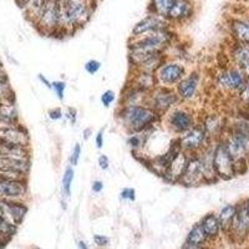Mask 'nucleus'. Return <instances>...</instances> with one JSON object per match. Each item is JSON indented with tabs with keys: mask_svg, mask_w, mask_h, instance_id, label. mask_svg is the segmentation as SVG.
<instances>
[{
	"mask_svg": "<svg viewBox=\"0 0 249 249\" xmlns=\"http://www.w3.org/2000/svg\"><path fill=\"white\" fill-rule=\"evenodd\" d=\"M244 3H246V4H247V5H248V6H249V0H244Z\"/></svg>",
	"mask_w": 249,
	"mask_h": 249,
	"instance_id": "4d7b16f0",
	"label": "nucleus"
},
{
	"mask_svg": "<svg viewBox=\"0 0 249 249\" xmlns=\"http://www.w3.org/2000/svg\"><path fill=\"white\" fill-rule=\"evenodd\" d=\"M93 242L96 243V246L99 247H106L108 246V243H110V239H108V237H106V235H102V234H95L93 235Z\"/></svg>",
	"mask_w": 249,
	"mask_h": 249,
	"instance_id": "c03bdc74",
	"label": "nucleus"
},
{
	"mask_svg": "<svg viewBox=\"0 0 249 249\" xmlns=\"http://www.w3.org/2000/svg\"><path fill=\"white\" fill-rule=\"evenodd\" d=\"M37 30L43 35H54L60 25V1L59 0H45L43 12L37 23Z\"/></svg>",
	"mask_w": 249,
	"mask_h": 249,
	"instance_id": "9b49d317",
	"label": "nucleus"
},
{
	"mask_svg": "<svg viewBox=\"0 0 249 249\" xmlns=\"http://www.w3.org/2000/svg\"><path fill=\"white\" fill-rule=\"evenodd\" d=\"M60 25L55 34L61 33L64 36L74 34L89 23L95 5L88 0H59ZM54 34V35H55Z\"/></svg>",
	"mask_w": 249,
	"mask_h": 249,
	"instance_id": "f257e3e1",
	"label": "nucleus"
},
{
	"mask_svg": "<svg viewBox=\"0 0 249 249\" xmlns=\"http://www.w3.org/2000/svg\"><path fill=\"white\" fill-rule=\"evenodd\" d=\"M195 15V5L192 0H176L168 13L167 20L171 25L183 24L191 20Z\"/></svg>",
	"mask_w": 249,
	"mask_h": 249,
	"instance_id": "f3484780",
	"label": "nucleus"
},
{
	"mask_svg": "<svg viewBox=\"0 0 249 249\" xmlns=\"http://www.w3.org/2000/svg\"><path fill=\"white\" fill-rule=\"evenodd\" d=\"M146 96H147V93L139 90L137 88L131 85V84H127V86H124V92H122L121 95V102H120V106L144 105Z\"/></svg>",
	"mask_w": 249,
	"mask_h": 249,
	"instance_id": "5701e85b",
	"label": "nucleus"
},
{
	"mask_svg": "<svg viewBox=\"0 0 249 249\" xmlns=\"http://www.w3.org/2000/svg\"><path fill=\"white\" fill-rule=\"evenodd\" d=\"M131 72H132V75H131L130 80H128V84L137 88L139 90L143 91V92L148 93L156 86H159L155 74L144 72V71H131Z\"/></svg>",
	"mask_w": 249,
	"mask_h": 249,
	"instance_id": "4be33fe9",
	"label": "nucleus"
},
{
	"mask_svg": "<svg viewBox=\"0 0 249 249\" xmlns=\"http://www.w3.org/2000/svg\"><path fill=\"white\" fill-rule=\"evenodd\" d=\"M179 104L181 101H179L175 89L164 88V86H156L152 91L147 93L146 100H144V105L150 106L162 119Z\"/></svg>",
	"mask_w": 249,
	"mask_h": 249,
	"instance_id": "20e7f679",
	"label": "nucleus"
},
{
	"mask_svg": "<svg viewBox=\"0 0 249 249\" xmlns=\"http://www.w3.org/2000/svg\"><path fill=\"white\" fill-rule=\"evenodd\" d=\"M199 223H201L202 228H203L204 233H206L208 239H214L222 232L221 224H219L218 215L215 213H208V214H206L202 218V221Z\"/></svg>",
	"mask_w": 249,
	"mask_h": 249,
	"instance_id": "393cba45",
	"label": "nucleus"
},
{
	"mask_svg": "<svg viewBox=\"0 0 249 249\" xmlns=\"http://www.w3.org/2000/svg\"><path fill=\"white\" fill-rule=\"evenodd\" d=\"M175 1L176 0H150L147 6V14H153L167 19L168 13Z\"/></svg>",
	"mask_w": 249,
	"mask_h": 249,
	"instance_id": "bb28decb",
	"label": "nucleus"
},
{
	"mask_svg": "<svg viewBox=\"0 0 249 249\" xmlns=\"http://www.w3.org/2000/svg\"><path fill=\"white\" fill-rule=\"evenodd\" d=\"M28 213V206L23 201H9V215L10 222L15 226L23 223L24 218Z\"/></svg>",
	"mask_w": 249,
	"mask_h": 249,
	"instance_id": "cd10ccee",
	"label": "nucleus"
},
{
	"mask_svg": "<svg viewBox=\"0 0 249 249\" xmlns=\"http://www.w3.org/2000/svg\"><path fill=\"white\" fill-rule=\"evenodd\" d=\"M28 196V184L21 179L0 178V199L23 201Z\"/></svg>",
	"mask_w": 249,
	"mask_h": 249,
	"instance_id": "2eb2a0df",
	"label": "nucleus"
},
{
	"mask_svg": "<svg viewBox=\"0 0 249 249\" xmlns=\"http://www.w3.org/2000/svg\"><path fill=\"white\" fill-rule=\"evenodd\" d=\"M77 247H79V248H80V249H89L88 244H86V243H85V242H82V241L77 242Z\"/></svg>",
	"mask_w": 249,
	"mask_h": 249,
	"instance_id": "864d4df0",
	"label": "nucleus"
},
{
	"mask_svg": "<svg viewBox=\"0 0 249 249\" xmlns=\"http://www.w3.org/2000/svg\"><path fill=\"white\" fill-rule=\"evenodd\" d=\"M15 3H17V5L20 9H25L28 6V4L30 3V0H15Z\"/></svg>",
	"mask_w": 249,
	"mask_h": 249,
	"instance_id": "3c124183",
	"label": "nucleus"
},
{
	"mask_svg": "<svg viewBox=\"0 0 249 249\" xmlns=\"http://www.w3.org/2000/svg\"><path fill=\"white\" fill-rule=\"evenodd\" d=\"M116 119L127 133L142 132L162 121L159 113L147 105L120 106Z\"/></svg>",
	"mask_w": 249,
	"mask_h": 249,
	"instance_id": "f03ea898",
	"label": "nucleus"
},
{
	"mask_svg": "<svg viewBox=\"0 0 249 249\" xmlns=\"http://www.w3.org/2000/svg\"><path fill=\"white\" fill-rule=\"evenodd\" d=\"M177 137H178L182 152L187 153V155H195V153L201 152L203 148H206L208 144L213 142L208 137L201 124H196L192 128Z\"/></svg>",
	"mask_w": 249,
	"mask_h": 249,
	"instance_id": "0eeeda50",
	"label": "nucleus"
},
{
	"mask_svg": "<svg viewBox=\"0 0 249 249\" xmlns=\"http://www.w3.org/2000/svg\"><path fill=\"white\" fill-rule=\"evenodd\" d=\"M84 68H85V71L89 75H96L100 71V69H101V62H100L99 60L95 59L88 60V61L85 62Z\"/></svg>",
	"mask_w": 249,
	"mask_h": 249,
	"instance_id": "c9c22d12",
	"label": "nucleus"
},
{
	"mask_svg": "<svg viewBox=\"0 0 249 249\" xmlns=\"http://www.w3.org/2000/svg\"><path fill=\"white\" fill-rule=\"evenodd\" d=\"M3 84H9V77L3 68H0V85H3Z\"/></svg>",
	"mask_w": 249,
	"mask_h": 249,
	"instance_id": "49530a36",
	"label": "nucleus"
},
{
	"mask_svg": "<svg viewBox=\"0 0 249 249\" xmlns=\"http://www.w3.org/2000/svg\"><path fill=\"white\" fill-rule=\"evenodd\" d=\"M163 119L166 122V127L176 136H181L196 124V117L193 111L190 107H184V106H176Z\"/></svg>",
	"mask_w": 249,
	"mask_h": 249,
	"instance_id": "423d86ee",
	"label": "nucleus"
},
{
	"mask_svg": "<svg viewBox=\"0 0 249 249\" xmlns=\"http://www.w3.org/2000/svg\"><path fill=\"white\" fill-rule=\"evenodd\" d=\"M0 141L6 143L30 147V136L23 124H1L0 126Z\"/></svg>",
	"mask_w": 249,
	"mask_h": 249,
	"instance_id": "4468645a",
	"label": "nucleus"
},
{
	"mask_svg": "<svg viewBox=\"0 0 249 249\" xmlns=\"http://www.w3.org/2000/svg\"><path fill=\"white\" fill-rule=\"evenodd\" d=\"M48 117L50 120H53V121H60L64 117V112H62V110L60 107L50 108L48 111Z\"/></svg>",
	"mask_w": 249,
	"mask_h": 249,
	"instance_id": "ea45409f",
	"label": "nucleus"
},
{
	"mask_svg": "<svg viewBox=\"0 0 249 249\" xmlns=\"http://www.w3.org/2000/svg\"><path fill=\"white\" fill-rule=\"evenodd\" d=\"M0 126H1V122H0Z\"/></svg>",
	"mask_w": 249,
	"mask_h": 249,
	"instance_id": "bf43d9fd",
	"label": "nucleus"
},
{
	"mask_svg": "<svg viewBox=\"0 0 249 249\" xmlns=\"http://www.w3.org/2000/svg\"><path fill=\"white\" fill-rule=\"evenodd\" d=\"M97 163H99V167L102 171H106L110 168V159L106 155H100L99 159H97Z\"/></svg>",
	"mask_w": 249,
	"mask_h": 249,
	"instance_id": "37998d69",
	"label": "nucleus"
},
{
	"mask_svg": "<svg viewBox=\"0 0 249 249\" xmlns=\"http://www.w3.org/2000/svg\"><path fill=\"white\" fill-rule=\"evenodd\" d=\"M105 128H101L99 132L96 133V136H95V144H96L97 150H101L104 147V143H105Z\"/></svg>",
	"mask_w": 249,
	"mask_h": 249,
	"instance_id": "79ce46f5",
	"label": "nucleus"
},
{
	"mask_svg": "<svg viewBox=\"0 0 249 249\" xmlns=\"http://www.w3.org/2000/svg\"><path fill=\"white\" fill-rule=\"evenodd\" d=\"M51 90L54 91L57 99L60 101L64 100L65 97V91H66V82L62 80H57V81H51Z\"/></svg>",
	"mask_w": 249,
	"mask_h": 249,
	"instance_id": "473e14b6",
	"label": "nucleus"
},
{
	"mask_svg": "<svg viewBox=\"0 0 249 249\" xmlns=\"http://www.w3.org/2000/svg\"><path fill=\"white\" fill-rule=\"evenodd\" d=\"M0 101H15L14 91H13L12 86L9 85V84L0 85Z\"/></svg>",
	"mask_w": 249,
	"mask_h": 249,
	"instance_id": "72a5a7b5",
	"label": "nucleus"
},
{
	"mask_svg": "<svg viewBox=\"0 0 249 249\" xmlns=\"http://www.w3.org/2000/svg\"><path fill=\"white\" fill-rule=\"evenodd\" d=\"M201 72L198 70H193L186 75L181 81L176 85L175 90L179 101L191 102L198 95L199 86H201Z\"/></svg>",
	"mask_w": 249,
	"mask_h": 249,
	"instance_id": "f8f14e48",
	"label": "nucleus"
},
{
	"mask_svg": "<svg viewBox=\"0 0 249 249\" xmlns=\"http://www.w3.org/2000/svg\"><path fill=\"white\" fill-rule=\"evenodd\" d=\"M0 68H3V64H1V60H0Z\"/></svg>",
	"mask_w": 249,
	"mask_h": 249,
	"instance_id": "13d9d810",
	"label": "nucleus"
},
{
	"mask_svg": "<svg viewBox=\"0 0 249 249\" xmlns=\"http://www.w3.org/2000/svg\"><path fill=\"white\" fill-rule=\"evenodd\" d=\"M176 39V33L172 28L157 31L140 37H130L128 50H141L148 53H166Z\"/></svg>",
	"mask_w": 249,
	"mask_h": 249,
	"instance_id": "7ed1b4c3",
	"label": "nucleus"
},
{
	"mask_svg": "<svg viewBox=\"0 0 249 249\" xmlns=\"http://www.w3.org/2000/svg\"><path fill=\"white\" fill-rule=\"evenodd\" d=\"M247 79L241 69L237 66H227L215 75V85L219 90L238 95L246 84Z\"/></svg>",
	"mask_w": 249,
	"mask_h": 249,
	"instance_id": "1a4fd4ad",
	"label": "nucleus"
},
{
	"mask_svg": "<svg viewBox=\"0 0 249 249\" xmlns=\"http://www.w3.org/2000/svg\"><path fill=\"white\" fill-rule=\"evenodd\" d=\"M91 135H92V128L91 127L85 128V130H84V132H82V139L85 140V141H88V140L91 137Z\"/></svg>",
	"mask_w": 249,
	"mask_h": 249,
	"instance_id": "8fccbe9b",
	"label": "nucleus"
},
{
	"mask_svg": "<svg viewBox=\"0 0 249 249\" xmlns=\"http://www.w3.org/2000/svg\"><path fill=\"white\" fill-rule=\"evenodd\" d=\"M181 249H204L203 246H196V244H190L184 242V244L182 246Z\"/></svg>",
	"mask_w": 249,
	"mask_h": 249,
	"instance_id": "09e8293b",
	"label": "nucleus"
},
{
	"mask_svg": "<svg viewBox=\"0 0 249 249\" xmlns=\"http://www.w3.org/2000/svg\"><path fill=\"white\" fill-rule=\"evenodd\" d=\"M170 28H172V25L168 23L167 19H163V18L153 14H147L133 25L130 37H140Z\"/></svg>",
	"mask_w": 249,
	"mask_h": 249,
	"instance_id": "ddd939ff",
	"label": "nucleus"
},
{
	"mask_svg": "<svg viewBox=\"0 0 249 249\" xmlns=\"http://www.w3.org/2000/svg\"><path fill=\"white\" fill-rule=\"evenodd\" d=\"M100 100H101L102 106L108 108L111 105H112L113 102H115V100H116V93H115V91L113 90H106L102 92Z\"/></svg>",
	"mask_w": 249,
	"mask_h": 249,
	"instance_id": "f704fd0d",
	"label": "nucleus"
},
{
	"mask_svg": "<svg viewBox=\"0 0 249 249\" xmlns=\"http://www.w3.org/2000/svg\"><path fill=\"white\" fill-rule=\"evenodd\" d=\"M230 231H232L238 237H244L249 233V212L244 204V201L237 204V211H235Z\"/></svg>",
	"mask_w": 249,
	"mask_h": 249,
	"instance_id": "6ab92c4d",
	"label": "nucleus"
},
{
	"mask_svg": "<svg viewBox=\"0 0 249 249\" xmlns=\"http://www.w3.org/2000/svg\"><path fill=\"white\" fill-rule=\"evenodd\" d=\"M230 33L235 43L249 45V19L248 18H233L230 21Z\"/></svg>",
	"mask_w": 249,
	"mask_h": 249,
	"instance_id": "412c9836",
	"label": "nucleus"
},
{
	"mask_svg": "<svg viewBox=\"0 0 249 249\" xmlns=\"http://www.w3.org/2000/svg\"><path fill=\"white\" fill-rule=\"evenodd\" d=\"M241 70H242V72L244 74V76H246V79L249 80V62L248 64H246L243 68H241Z\"/></svg>",
	"mask_w": 249,
	"mask_h": 249,
	"instance_id": "603ef678",
	"label": "nucleus"
},
{
	"mask_svg": "<svg viewBox=\"0 0 249 249\" xmlns=\"http://www.w3.org/2000/svg\"><path fill=\"white\" fill-rule=\"evenodd\" d=\"M203 173H202L201 161L197 153L190 155L188 161H187L186 168L183 171L181 179L178 181V184H182L184 187H195L203 184Z\"/></svg>",
	"mask_w": 249,
	"mask_h": 249,
	"instance_id": "dca6fc26",
	"label": "nucleus"
},
{
	"mask_svg": "<svg viewBox=\"0 0 249 249\" xmlns=\"http://www.w3.org/2000/svg\"><path fill=\"white\" fill-rule=\"evenodd\" d=\"M81 151H82L81 144L75 143L74 148H72V152H71L70 155V159H69V164H70V166L75 167V166L79 164L80 157H81Z\"/></svg>",
	"mask_w": 249,
	"mask_h": 249,
	"instance_id": "e433bc0d",
	"label": "nucleus"
},
{
	"mask_svg": "<svg viewBox=\"0 0 249 249\" xmlns=\"http://www.w3.org/2000/svg\"><path fill=\"white\" fill-rule=\"evenodd\" d=\"M244 18H248V19H249V6H248V5H247V10H246V17H244Z\"/></svg>",
	"mask_w": 249,
	"mask_h": 249,
	"instance_id": "5fc2aeb1",
	"label": "nucleus"
},
{
	"mask_svg": "<svg viewBox=\"0 0 249 249\" xmlns=\"http://www.w3.org/2000/svg\"><path fill=\"white\" fill-rule=\"evenodd\" d=\"M64 116L70 121V124H74L77 119V110L75 107H72V106H69V107L66 108V112L64 113Z\"/></svg>",
	"mask_w": 249,
	"mask_h": 249,
	"instance_id": "a19ab883",
	"label": "nucleus"
},
{
	"mask_svg": "<svg viewBox=\"0 0 249 249\" xmlns=\"http://www.w3.org/2000/svg\"><path fill=\"white\" fill-rule=\"evenodd\" d=\"M188 74L184 64L176 60H166L156 71V80L159 86L164 88H176V85Z\"/></svg>",
	"mask_w": 249,
	"mask_h": 249,
	"instance_id": "6e6552de",
	"label": "nucleus"
},
{
	"mask_svg": "<svg viewBox=\"0 0 249 249\" xmlns=\"http://www.w3.org/2000/svg\"><path fill=\"white\" fill-rule=\"evenodd\" d=\"M188 157H190V155H187V153H184V152L179 153V155L176 157L175 161L171 163L170 167L164 171L163 175L161 176L162 178L167 182V183H172V184L178 183V181L181 179L182 175H183L184 168H186Z\"/></svg>",
	"mask_w": 249,
	"mask_h": 249,
	"instance_id": "aec40b11",
	"label": "nucleus"
},
{
	"mask_svg": "<svg viewBox=\"0 0 249 249\" xmlns=\"http://www.w3.org/2000/svg\"><path fill=\"white\" fill-rule=\"evenodd\" d=\"M239 101L243 104V105H249V80L247 79L246 84L242 88V90L239 91V93L237 95Z\"/></svg>",
	"mask_w": 249,
	"mask_h": 249,
	"instance_id": "4c0bfd02",
	"label": "nucleus"
},
{
	"mask_svg": "<svg viewBox=\"0 0 249 249\" xmlns=\"http://www.w3.org/2000/svg\"><path fill=\"white\" fill-rule=\"evenodd\" d=\"M213 168L217 175L218 179H223V181H230L234 178L237 176L235 172L234 161H233L232 156L230 155L227 150L226 144L222 140H217L213 143Z\"/></svg>",
	"mask_w": 249,
	"mask_h": 249,
	"instance_id": "39448f33",
	"label": "nucleus"
},
{
	"mask_svg": "<svg viewBox=\"0 0 249 249\" xmlns=\"http://www.w3.org/2000/svg\"><path fill=\"white\" fill-rule=\"evenodd\" d=\"M75 177V171L72 166L69 164L68 167L64 171V176L61 179V193H62V199L69 198L71 196V186L74 182Z\"/></svg>",
	"mask_w": 249,
	"mask_h": 249,
	"instance_id": "2f4dec72",
	"label": "nucleus"
},
{
	"mask_svg": "<svg viewBox=\"0 0 249 249\" xmlns=\"http://www.w3.org/2000/svg\"><path fill=\"white\" fill-rule=\"evenodd\" d=\"M247 106H248V107H249V105H247Z\"/></svg>",
	"mask_w": 249,
	"mask_h": 249,
	"instance_id": "052dcab7",
	"label": "nucleus"
},
{
	"mask_svg": "<svg viewBox=\"0 0 249 249\" xmlns=\"http://www.w3.org/2000/svg\"><path fill=\"white\" fill-rule=\"evenodd\" d=\"M44 5H45V0H30L24 10H25V17L28 18L29 21L33 24H36L39 20L41 12H43Z\"/></svg>",
	"mask_w": 249,
	"mask_h": 249,
	"instance_id": "c756f323",
	"label": "nucleus"
},
{
	"mask_svg": "<svg viewBox=\"0 0 249 249\" xmlns=\"http://www.w3.org/2000/svg\"><path fill=\"white\" fill-rule=\"evenodd\" d=\"M30 168V159L0 157V178L26 181Z\"/></svg>",
	"mask_w": 249,
	"mask_h": 249,
	"instance_id": "9d476101",
	"label": "nucleus"
},
{
	"mask_svg": "<svg viewBox=\"0 0 249 249\" xmlns=\"http://www.w3.org/2000/svg\"><path fill=\"white\" fill-rule=\"evenodd\" d=\"M89 3H91V4H93V5H95V4H97V0H88Z\"/></svg>",
	"mask_w": 249,
	"mask_h": 249,
	"instance_id": "6e6d98bb",
	"label": "nucleus"
},
{
	"mask_svg": "<svg viewBox=\"0 0 249 249\" xmlns=\"http://www.w3.org/2000/svg\"><path fill=\"white\" fill-rule=\"evenodd\" d=\"M91 191L93 193H101L104 191V182L100 181V179H96V181H93L92 184H91Z\"/></svg>",
	"mask_w": 249,
	"mask_h": 249,
	"instance_id": "a18cd8bd",
	"label": "nucleus"
},
{
	"mask_svg": "<svg viewBox=\"0 0 249 249\" xmlns=\"http://www.w3.org/2000/svg\"><path fill=\"white\" fill-rule=\"evenodd\" d=\"M235 211H237V204H226L224 207H222V210L217 214L218 221H219V224H221V228L223 232H228L231 230Z\"/></svg>",
	"mask_w": 249,
	"mask_h": 249,
	"instance_id": "c85d7f7f",
	"label": "nucleus"
},
{
	"mask_svg": "<svg viewBox=\"0 0 249 249\" xmlns=\"http://www.w3.org/2000/svg\"><path fill=\"white\" fill-rule=\"evenodd\" d=\"M0 122L1 124H19V112L15 107V102L0 101Z\"/></svg>",
	"mask_w": 249,
	"mask_h": 249,
	"instance_id": "b1692460",
	"label": "nucleus"
},
{
	"mask_svg": "<svg viewBox=\"0 0 249 249\" xmlns=\"http://www.w3.org/2000/svg\"><path fill=\"white\" fill-rule=\"evenodd\" d=\"M207 241H208V238H207L201 223H196L195 226L191 228L190 233H188V235H187L186 238L187 243L196 244V246H204V243H206Z\"/></svg>",
	"mask_w": 249,
	"mask_h": 249,
	"instance_id": "7c9ffc66",
	"label": "nucleus"
},
{
	"mask_svg": "<svg viewBox=\"0 0 249 249\" xmlns=\"http://www.w3.org/2000/svg\"><path fill=\"white\" fill-rule=\"evenodd\" d=\"M201 124L212 141L221 140L227 130L226 122L219 113H208L207 116H204Z\"/></svg>",
	"mask_w": 249,
	"mask_h": 249,
	"instance_id": "a211bd4d",
	"label": "nucleus"
},
{
	"mask_svg": "<svg viewBox=\"0 0 249 249\" xmlns=\"http://www.w3.org/2000/svg\"><path fill=\"white\" fill-rule=\"evenodd\" d=\"M37 79H39L40 81L43 82V85H45L46 88L50 89V90H51V81H49V80L46 79V77L44 76L43 74H39V76H37Z\"/></svg>",
	"mask_w": 249,
	"mask_h": 249,
	"instance_id": "de8ad7c7",
	"label": "nucleus"
},
{
	"mask_svg": "<svg viewBox=\"0 0 249 249\" xmlns=\"http://www.w3.org/2000/svg\"><path fill=\"white\" fill-rule=\"evenodd\" d=\"M120 198L124 199V201H131L133 202L136 199V191L131 188V187H126L120 193Z\"/></svg>",
	"mask_w": 249,
	"mask_h": 249,
	"instance_id": "58836bf2",
	"label": "nucleus"
},
{
	"mask_svg": "<svg viewBox=\"0 0 249 249\" xmlns=\"http://www.w3.org/2000/svg\"><path fill=\"white\" fill-rule=\"evenodd\" d=\"M230 56L234 66H237L238 69L243 68L246 64L249 62V45L235 43L234 41L233 46L231 48Z\"/></svg>",
	"mask_w": 249,
	"mask_h": 249,
	"instance_id": "a878e982",
	"label": "nucleus"
}]
</instances>
